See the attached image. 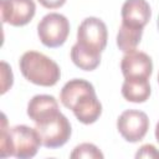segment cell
Segmentation results:
<instances>
[{"label": "cell", "mask_w": 159, "mask_h": 159, "mask_svg": "<svg viewBox=\"0 0 159 159\" xmlns=\"http://www.w3.org/2000/svg\"><path fill=\"white\" fill-rule=\"evenodd\" d=\"M60 99L83 124L94 123L102 113V104L97 98L93 84L82 78H73L65 83Z\"/></svg>", "instance_id": "obj_1"}, {"label": "cell", "mask_w": 159, "mask_h": 159, "mask_svg": "<svg viewBox=\"0 0 159 159\" xmlns=\"http://www.w3.org/2000/svg\"><path fill=\"white\" fill-rule=\"evenodd\" d=\"M0 133V155L2 158L15 157L19 159H29L36 155L42 145L41 137L36 128L24 124L7 127L5 114L1 119Z\"/></svg>", "instance_id": "obj_2"}, {"label": "cell", "mask_w": 159, "mask_h": 159, "mask_svg": "<svg viewBox=\"0 0 159 159\" xmlns=\"http://www.w3.org/2000/svg\"><path fill=\"white\" fill-rule=\"evenodd\" d=\"M19 67L22 76L37 86H55L61 77L58 65L46 55L37 51L25 52L19 61Z\"/></svg>", "instance_id": "obj_3"}, {"label": "cell", "mask_w": 159, "mask_h": 159, "mask_svg": "<svg viewBox=\"0 0 159 159\" xmlns=\"http://www.w3.org/2000/svg\"><path fill=\"white\" fill-rule=\"evenodd\" d=\"M108 39L107 26L98 17H87L84 19L77 30V45L93 53L101 56V52L106 48Z\"/></svg>", "instance_id": "obj_4"}, {"label": "cell", "mask_w": 159, "mask_h": 159, "mask_svg": "<svg viewBox=\"0 0 159 159\" xmlns=\"http://www.w3.org/2000/svg\"><path fill=\"white\" fill-rule=\"evenodd\" d=\"M35 124L41 137L42 145L46 148H60L65 145L71 137V124L67 117L61 112Z\"/></svg>", "instance_id": "obj_5"}, {"label": "cell", "mask_w": 159, "mask_h": 159, "mask_svg": "<svg viewBox=\"0 0 159 159\" xmlns=\"http://www.w3.org/2000/svg\"><path fill=\"white\" fill-rule=\"evenodd\" d=\"M70 34V22L66 16L58 12L45 15L37 25V35L46 47L62 46Z\"/></svg>", "instance_id": "obj_6"}, {"label": "cell", "mask_w": 159, "mask_h": 159, "mask_svg": "<svg viewBox=\"0 0 159 159\" xmlns=\"http://www.w3.org/2000/svg\"><path fill=\"white\" fill-rule=\"evenodd\" d=\"M117 129L127 142L137 143L145 137L149 129L148 116L137 109L124 111L117 119Z\"/></svg>", "instance_id": "obj_7"}, {"label": "cell", "mask_w": 159, "mask_h": 159, "mask_svg": "<svg viewBox=\"0 0 159 159\" xmlns=\"http://www.w3.org/2000/svg\"><path fill=\"white\" fill-rule=\"evenodd\" d=\"M35 12L34 0H0V14L4 24L24 26L32 20Z\"/></svg>", "instance_id": "obj_8"}, {"label": "cell", "mask_w": 159, "mask_h": 159, "mask_svg": "<svg viewBox=\"0 0 159 159\" xmlns=\"http://www.w3.org/2000/svg\"><path fill=\"white\" fill-rule=\"evenodd\" d=\"M120 70L124 78H147L152 76L153 62L152 58L142 51L132 50L125 52L120 61Z\"/></svg>", "instance_id": "obj_9"}, {"label": "cell", "mask_w": 159, "mask_h": 159, "mask_svg": "<svg viewBox=\"0 0 159 159\" xmlns=\"http://www.w3.org/2000/svg\"><path fill=\"white\" fill-rule=\"evenodd\" d=\"M120 12L123 24L142 29L152 16V9L147 0H125Z\"/></svg>", "instance_id": "obj_10"}, {"label": "cell", "mask_w": 159, "mask_h": 159, "mask_svg": "<svg viewBox=\"0 0 159 159\" xmlns=\"http://www.w3.org/2000/svg\"><path fill=\"white\" fill-rule=\"evenodd\" d=\"M58 112V103L56 98L50 94L34 96L27 104V116L35 123H40Z\"/></svg>", "instance_id": "obj_11"}, {"label": "cell", "mask_w": 159, "mask_h": 159, "mask_svg": "<svg viewBox=\"0 0 159 159\" xmlns=\"http://www.w3.org/2000/svg\"><path fill=\"white\" fill-rule=\"evenodd\" d=\"M150 84L147 78H124L122 84V96L134 103H143L150 96Z\"/></svg>", "instance_id": "obj_12"}, {"label": "cell", "mask_w": 159, "mask_h": 159, "mask_svg": "<svg viewBox=\"0 0 159 159\" xmlns=\"http://www.w3.org/2000/svg\"><path fill=\"white\" fill-rule=\"evenodd\" d=\"M142 35H143L142 27H134L122 22L117 34V46L123 52H129L132 50H135V47L142 40Z\"/></svg>", "instance_id": "obj_13"}, {"label": "cell", "mask_w": 159, "mask_h": 159, "mask_svg": "<svg viewBox=\"0 0 159 159\" xmlns=\"http://www.w3.org/2000/svg\"><path fill=\"white\" fill-rule=\"evenodd\" d=\"M71 60L72 62L84 71H93L98 67L101 62V56L93 55L83 48H81L77 43H75L71 48Z\"/></svg>", "instance_id": "obj_14"}, {"label": "cell", "mask_w": 159, "mask_h": 159, "mask_svg": "<svg viewBox=\"0 0 159 159\" xmlns=\"http://www.w3.org/2000/svg\"><path fill=\"white\" fill-rule=\"evenodd\" d=\"M71 158L76 159V158H91V159H102L103 154L102 152L92 143H82L80 145H77L73 152L71 153Z\"/></svg>", "instance_id": "obj_15"}, {"label": "cell", "mask_w": 159, "mask_h": 159, "mask_svg": "<svg viewBox=\"0 0 159 159\" xmlns=\"http://www.w3.org/2000/svg\"><path fill=\"white\" fill-rule=\"evenodd\" d=\"M1 76H2V87H1V93H5L11 86H12V72L11 68L6 62H1Z\"/></svg>", "instance_id": "obj_16"}, {"label": "cell", "mask_w": 159, "mask_h": 159, "mask_svg": "<svg viewBox=\"0 0 159 159\" xmlns=\"http://www.w3.org/2000/svg\"><path fill=\"white\" fill-rule=\"evenodd\" d=\"M135 158H155V159H159V150L153 144H144L137 152Z\"/></svg>", "instance_id": "obj_17"}, {"label": "cell", "mask_w": 159, "mask_h": 159, "mask_svg": "<svg viewBox=\"0 0 159 159\" xmlns=\"http://www.w3.org/2000/svg\"><path fill=\"white\" fill-rule=\"evenodd\" d=\"M37 1L46 9H57L66 2V0H37Z\"/></svg>", "instance_id": "obj_18"}, {"label": "cell", "mask_w": 159, "mask_h": 159, "mask_svg": "<svg viewBox=\"0 0 159 159\" xmlns=\"http://www.w3.org/2000/svg\"><path fill=\"white\" fill-rule=\"evenodd\" d=\"M155 139L159 143V122L157 123V127H155Z\"/></svg>", "instance_id": "obj_19"}, {"label": "cell", "mask_w": 159, "mask_h": 159, "mask_svg": "<svg viewBox=\"0 0 159 159\" xmlns=\"http://www.w3.org/2000/svg\"><path fill=\"white\" fill-rule=\"evenodd\" d=\"M157 26H158V31H159V16H158V20H157Z\"/></svg>", "instance_id": "obj_20"}, {"label": "cell", "mask_w": 159, "mask_h": 159, "mask_svg": "<svg viewBox=\"0 0 159 159\" xmlns=\"http://www.w3.org/2000/svg\"><path fill=\"white\" fill-rule=\"evenodd\" d=\"M158 83H159V73H158Z\"/></svg>", "instance_id": "obj_21"}]
</instances>
